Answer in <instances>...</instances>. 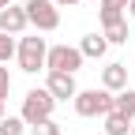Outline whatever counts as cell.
I'll use <instances>...</instances> for the list:
<instances>
[{
	"label": "cell",
	"mask_w": 135,
	"mask_h": 135,
	"mask_svg": "<svg viewBox=\"0 0 135 135\" xmlns=\"http://www.w3.org/2000/svg\"><path fill=\"white\" fill-rule=\"evenodd\" d=\"M15 49H19V45H15V38L0 30V64H8V60L15 56Z\"/></svg>",
	"instance_id": "cell-15"
},
{
	"label": "cell",
	"mask_w": 135,
	"mask_h": 135,
	"mask_svg": "<svg viewBox=\"0 0 135 135\" xmlns=\"http://www.w3.org/2000/svg\"><path fill=\"white\" fill-rule=\"evenodd\" d=\"M53 109H56V98L49 94L45 86H34V90H26V98H23V113H19V116H23L26 128H34V124L49 120Z\"/></svg>",
	"instance_id": "cell-1"
},
{
	"label": "cell",
	"mask_w": 135,
	"mask_h": 135,
	"mask_svg": "<svg viewBox=\"0 0 135 135\" xmlns=\"http://www.w3.org/2000/svg\"><path fill=\"white\" fill-rule=\"evenodd\" d=\"M98 19H101V26H113V23L128 19V11H124V8H113V4H101V8H98Z\"/></svg>",
	"instance_id": "cell-13"
},
{
	"label": "cell",
	"mask_w": 135,
	"mask_h": 135,
	"mask_svg": "<svg viewBox=\"0 0 135 135\" xmlns=\"http://www.w3.org/2000/svg\"><path fill=\"white\" fill-rule=\"evenodd\" d=\"M113 113H120V116H128V120H135V90H131V86H124L120 94H113Z\"/></svg>",
	"instance_id": "cell-10"
},
{
	"label": "cell",
	"mask_w": 135,
	"mask_h": 135,
	"mask_svg": "<svg viewBox=\"0 0 135 135\" xmlns=\"http://www.w3.org/2000/svg\"><path fill=\"white\" fill-rule=\"evenodd\" d=\"M56 8H75V4H83V0H53Z\"/></svg>",
	"instance_id": "cell-18"
},
{
	"label": "cell",
	"mask_w": 135,
	"mask_h": 135,
	"mask_svg": "<svg viewBox=\"0 0 135 135\" xmlns=\"http://www.w3.org/2000/svg\"><path fill=\"white\" fill-rule=\"evenodd\" d=\"M131 135H135V120H131Z\"/></svg>",
	"instance_id": "cell-23"
},
{
	"label": "cell",
	"mask_w": 135,
	"mask_h": 135,
	"mask_svg": "<svg viewBox=\"0 0 135 135\" xmlns=\"http://www.w3.org/2000/svg\"><path fill=\"white\" fill-rule=\"evenodd\" d=\"M101 34H105V41L109 45H124L131 34H128V19H120V23H113V26H101Z\"/></svg>",
	"instance_id": "cell-12"
},
{
	"label": "cell",
	"mask_w": 135,
	"mask_h": 135,
	"mask_svg": "<svg viewBox=\"0 0 135 135\" xmlns=\"http://www.w3.org/2000/svg\"><path fill=\"white\" fill-rule=\"evenodd\" d=\"M45 56H49V45L45 38H19V49H15V60H19V68L26 75H38L41 68H45Z\"/></svg>",
	"instance_id": "cell-3"
},
{
	"label": "cell",
	"mask_w": 135,
	"mask_h": 135,
	"mask_svg": "<svg viewBox=\"0 0 135 135\" xmlns=\"http://www.w3.org/2000/svg\"><path fill=\"white\" fill-rule=\"evenodd\" d=\"M101 4H113V8H124L128 11V0H101Z\"/></svg>",
	"instance_id": "cell-19"
},
{
	"label": "cell",
	"mask_w": 135,
	"mask_h": 135,
	"mask_svg": "<svg viewBox=\"0 0 135 135\" xmlns=\"http://www.w3.org/2000/svg\"><path fill=\"white\" fill-rule=\"evenodd\" d=\"M0 120H4V101H0Z\"/></svg>",
	"instance_id": "cell-22"
},
{
	"label": "cell",
	"mask_w": 135,
	"mask_h": 135,
	"mask_svg": "<svg viewBox=\"0 0 135 135\" xmlns=\"http://www.w3.org/2000/svg\"><path fill=\"white\" fill-rule=\"evenodd\" d=\"M101 120H105V135H131V120L120 113H105Z\"/></svg>",
	"instance_id": "cell-11"
},
{
	"label": "cell",
	"mask_w": 135,
	"mask_h": 135,
	"mask_svg": "<svg viewBox=\"0 0 135 135\" xmlns=\"http://www.w3.org/2000/svg\"><path fill=\"white\" fill-rule=\"evenodd\" d=\"M23 8H26L30 26H38V30H56L60 26V8L53 0H26Z\"/></svg>",
	"instance_id": "cell-5"
},
{
	"label": "cell",
	"mask_w": 135,
	"mask_h": 135,
	"mask_svg": "<svg viewBox=\"0 0 135 135\" xmlns=\"http://www.w3.org/2000/svg\"><path fill=\"white\" fill-rule=\"evenodd\" d=\"M45 90L53 94L56 101H68V98H75V94H79V86H75V75H68V71H49Z\"/></svg>",
	"instance_id": "cell-6"
},
{
	"label": "cell",
	"mask_w": 135,
	"mask_h": 135,
	"mask_svg": "<svg viewBox=\"0 0 135 135\" xmlns=\"http://www.w3.org/2000/svg\"><path fill=\"white\" fill-rule=\"evenodd\" d=\"M83 56L79 53V45H49V56H45V68L49 71H68V75H75L79 68H83Z\"/></svg>",
	"instance_id": "cell-4"
},
{
	"label": "cell",
	"mask_w": 135,
	"mask_h": 135,
	"mask_svg": "<svg viewBox=\"0 0 135 135\" xmlns=\"http://www.w3.org/2000/svg\"><path fill=\"white\" fill-rule=\"evenodd\" d=\"M71 105H75V113L79 116H105V113H113V90H105V86H94V90H79L75 98H71Z\"/></svg>",
	"instance_id": "cell-2"
},
{
	"label": "cell",
	"mask_w": 135,
	"mask_h": 135,
	"mask_svg": "<svg viewBox=\"0 0 135 135\" xmlns=\"http://www.w3.org/2000/svg\"><path fill=\"white\" fill-rule=\"evenodd\" d=\"M131 68H135V60H131Z\"/></svg>",
	"instance_id": "cell-24"
},
{
	"label": "cell",
	"mask_w": 135,
	"mask_h": 135,
	"mask_svg": "<svg viewBox=\"0 0 135 135\" xmlns=\"http://www.w3.org/2000/svg\"><path fill=\"white\" fill-rule=\"evenodd\" d=\"M8 4H11V0H0V11H4V8H8Z\"/></svg>",
	"instance_id": "cell-21"
},
{
	"label": "cell",
	"mask_w": 135,
	"mask_h": 135,
	"mask_svg": "<svg viewBox=\"0 0 135 135\" xmlns=\"http://www.w3.org/2000/svg\"><path fill=\"white\" fill-rule=\"evenodd\" d=\"M26 26H30V19H26V8H15V4H8L4 11H0V30H4V34L19 38Z\"/></svg>",
	"instance_id": "cell-7"
},
{
	"label": "cell",
	"mask_w": 135,
	"mask_h": 135,
	"mask_svg": "<svg viewBox=\"0 0 135 135\" xmlns=\"http://www.w3.org/2000/svg\"><path fill=\"white\" fill-rule=\"evenodd\" d=\"M128 15H131V19H135V0H128Z\"/></svg>",
	"instance_id": "cell-20"
},
{
	"label": "cell",
	"mask_w": 135,
	"mask_h": 135,
	"mask_svg": "<svg viewBox=\"0 0 135 135\" xmlns=\"http://www.w3.org/2000/svg\"><path fill=\"white\" fill-rule=\"evenodd\" d=\"M79 53L86 56V60H101L109 53V41H105V34H86V38L79 41Z\"/></svg>",
	"instance_id": "cell-9"
},
{
	"label": "cell",
	"mask_w": 135,
	"mask_h": 135,
	"mask_svg": "<svg viewBox=\"0 0 135 135\" xmlns=\"http://www.w3.org/2000/svg\"><path fill=\"white\" fill-rule=\"evenodd\" d=\"M8 90H11V75H8V68L0 64V101H8Z\"/></svg>",
	"instance_id": "cell-17"
},
{
	"label": "cell",
	"mask_w": 135,
	"mask_h": 135,
	"mask_svg": "<svg viewBox=\"0 0 135 135\" xmlns=\"http://www.w3.org/2000/svg\"><path fill=\"white\" fill-rule=\"evenodd\" d=\"M0 135H26L23 116H4V120H0Z\"/></svg>",
	"instance_id": "cell-14"
},
{
	"label": "cell",
	"mask_w": 135,
	"mask_h": 135,
	"mask_svg": "<svg viewBox=\"0 0 135 135\" xmlns=\"http://www.w3.org/2000/svg\"><path fill=\"white\" fill-rule=\"evenodd\" d=\"M30 131H34V135H60V124L53 120V116H49V120H41V124H34Z\"/></svg>",
	"instance_id": "cell-16"
},
{
	"label": "cell",
	"mask_w": 135,
	"mask_h": 135,
	"mask_svg": "<svg viewBox=\"0 0 135 135\" xmlns=\"http://www.w3.org/2000/svg\"><path fill=\"white\" fill-rule=\"evenodd\" d=\"M101 86L113 90V94H120L128 86V64H105L101 68Z\"/></svg>",
	"instance_id": "cell-8"
}]
</instances>
